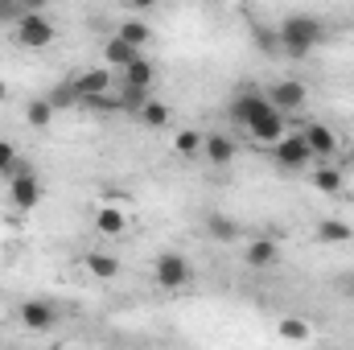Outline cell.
Wrapping results in <instances>:
<instances>
[{"label":"cell","instance_id":"1","mask_svg":"<svg viewBox=\"0 0 354 350\" xmlns=\"http://www.w3.org/2000/svg\"><path fill=\"white\" fill-rule=\"evenodd\" d=\"M276 37H280V54H288V58H309V54L326 42V21L313 17V12H288V17L280 21Z\"/></svg>","mask_w":354,"mask_h":350},{"label":"cell","instance_id":"2","mask_svg":"<svg viewBox=\"0 0 354 350\" xmlns=\"http://www.w3.org/2000/svg\"><path fill=\"white\" fill-rule=\"evenodd\" d=\"M54 37H58V29H54L50 12H21V21L12 25V42L21 50H46V46H54Z\"/></svg>","mask_w":354,"mask_h":350},{"label":"cell","instance_id":"3","mask_svg":"<svg viewBox=\"0 0 354 350\" xmlns=\"http://www.w3.org/2000/svg\"><path fill=\"white\" fill-rule=\"evenodd\" d=\"M153 280H157L161 293H181L194 280V264L185 260L181 252H161L157 264H153Z\"/></svg>","mask_w":354,"mask_h":350},{"label":"cell","instance_id":"4","mask_svg":"<svg viewBox=\"0 0 354 350\" xmlns=\"http://www.w3.org/2000/svg\"><path fill=\"white\" fill-rule=\"evenodd\" d=\"M41 194H46V185L37 181V174L29 165H17L8 174V202H12V210H33L41 202Z\"/></svg>","mask_w":354,"mask_h":350},{"label":"cell","instance_id":"5","mask_svg":"<svg viewBox=\"0 0 354 350\" xmlns=\"http://www.w3.org/2000/svg\"><path fill=\"white\" fill-rule=\"evenodd\" d=\"M71 91H75V99L79 103H95V99H107L111 91H115V79H111V66H95V71H83L75 83H71Z\"/></svg>","mask_w":354,"mask_h":350},{"label":"cell","instance_id":"6","mask_svg":"<svg viewBox=\"0 0 354 350\" xmlns=\"http://www.w3.org/2000/svg\"><path fill=\"white\" fill-rule=\"evenodd\" d=\"M272 157H276V165H284V169H305V165L313 161V153H309V145H305L301 132H284V136L272 145Z\"/></svg>","mask_w":354,"mask_h":350},{"label":"cell","instance_id":"7","mask_svg":"<svg viewBox=\"0 0 354 350\" xmlns=\"http://www.w3.org/2000/svg\"><path fill=\"white\" fill-rule=\"evenodd\" d=\"M268 107H272V103H268V91L252 87V83H243V87H239V95H235V103H231V120L248 128L256 116H264Z\"/></svg>","mask_w":354,"mask_h":350},{"label":"cell","instance_id":"8","mask_svg":"<svg viewBox=\"0 0 354 350\" xmlns=\"http://www.w3.org/2000/svg\"><path fill=\"white\" fill-rule=\"evenodd\" d=\"M305 99H309V87H305L301 79H280L276 87H268V103H272L276 111H284V116L301 111V107H305Z\"/></svg>","mask_w":354,"mask_h":350},{"label":"cell","instance_id":"9","mask_svg":"<svg viewBox=\"0 0 354 350\" xmlns=\"http://www.w3.org/2000/svg\"><path fill=\"white\" fill-rule=\"evenodd\" d=\"M284 132H288V120H284V111H276V107H268L264 116H256V120L248 124V136H252L256 145H264V149H272Z\"/></svg>","mask_w":354,"mask_h":350},{"label":"cell","instance_id":"10","mask_svg":"<svg viewBox=\"0 0 354 350\" xmlns=\"http://www.w3.org/2000/svg\"><path fill=\"white\" fill-rule=\"evenodd\" d=\"M243 264L248 268H276L280 264V239H268V235H260V239H248L243 243Z\"/></svg>","mask_w":354,"mask_h":350},{"label":"cell","instance_id":"11","mask_svg":"<svg viewBox=\"0 0 354 350\" xmlns=\"http://www.w3.org/2000/svg\"><path fill=\"white\" fill-rule=\"evenodd\" d=\"M17 317H21V326L33 330V334H46V330H54V322H58L54 305H46V301H25V305L17 309Z\"/></svg>","mask_w":354,"mask_h":350},{"label":"cell","instance_id":"12","mask_svg":"<svg viewBox=\"0 0 354 350\" xmlns=\"http://www.w3.org/2000/svg\"><path fill=\"white\" fill-rule=\"evenodd\" d=\"M153 83H157V66H153V58H149V54H140L136 62H128V66L120 71V87L153 91Z\"/></svg>","mask_w":354,"mask_h":350},{"label":"cell","instance_id":"13","mask_svg":"<svg viewBox=\"0 0 354 350\" xmlns=\"http://www.w3.org/2000/svg\"><path fill=\"white\" fill-rule=\"evenodd\" d=\"M301 136H305V145H309V153H313V157H330V153H338V136H334L322 120H309Z\"/></svg>","mask_w":354,"mask_h":350},{"label":"cell","instance_id":"14","mask_svg":"<svg viewBox=\"0 0 354 350\" xmlns=\"http://www.w3.org/2000/svg\"><path fill=\"white\" fill-rule=\"evenodd\" d=\"M235 153H239V145H235L231 136H223V132L202 136V157H206L210 165H231V161H235Z\"/></svg>","mask_w":354,"mask_h":350},{"label":"cell","instance_id":"15","mask_svg":"<svg viewBox=\"0 0 354 350\" xmlns=\"http://www.w3.org/2000/svg\"><path fill=\"white\" fill-rule=\"evenodd\" d=\"M140 54H145V50H136V46H132V42H124L120 33H115V37H107V46H103V62H107L111 71H124V66H128V62H136Z\"/></svg>","mask_w":354,"mask_h":350},{"label":"cell","instance_id":"16","mask_svg":"<svg viewBox=\"0 0 354 350\" xmlns=\"http://www.w3.org/2000/svg\"><path fill=\"white\" fill-rule=\"evenodd\" d=\"M83 268H87L95 280H115L120 276V260L111 252H87L83 256Z\"/></svg>","mask_w":354,"mask_h":350},{"label":"cell","instance_id":"17","mask_svg":"<svg viewBox=\"0 0 354 350\" xmlns=\"http://www.w3.org/2000/svg\"><path fill=\"white\" fill-rule=\"evenodd\" d=\"M206 235L214 243H239V223L227 214H206Z\"/></svg>","mask_w":354,"mask_h":350},{"label":"cell","instance_id":"18","mask_svg":"<svg viewBox=\"0 0 354 350\" xmlns=\"http://www.w3.org/2000/svg\"><path fill=\"white\" fill-rule=\"evenodd\" d=\"M124 42H132L136 50H149L153 46V25L149 21H120V29H115Z\"/></svg>","mask_w":354,"mask_h":350},{"label":"cell","instance_id":"19","mask_svg":"<svg viewBox=\"0 0 354 350\" xmlns=\"http://www.w3.org/2000/svg\"><path fill=\"white\" fill-rule=\"evenodd\" d=\"M136 116H140V124H145V128H153V132H157V128H169V107H165L161 99H153V95L140 103V111H136Z\"/></svg>","mask_w":354,"mask_h":350},{"label":"cell","instance_id":"20","mask_svg":"<svg viewBox=\"0 0 354 350\" xmlns=\"http://www.w3.org/2000/svg\"><path fill=\"white\" fill-rule=\"evenodd\" d=\"M95 231H99V235H124V231H128V214L115 210V206H103V210L95 214Z\"/></svg>","mask_w":354,"mask_h":350},{"label":"cell","instance_id":"21","mask_svg":"<svg viewBox=\"0 0 354 350\" xmlns=\"http://www.w3.org/2000/svg\"><path fill=\"white\" fill-rule=\"evenodd\" d=\"M317 239H322V243H351L354 231H351L346 219H322V223H317Z\"/></svg>","mask_w":354,"mask_h":350},{"label":"cell","instance_id":"22","mask_svg":"<svg viewBox=\"0 0 354 350\" xmlns=\"http://www.w3.org/2000/svg\"><path fill=\"white\" fill-rule=\"evenodd\" d=\"M276 338H280V342H309V338H313V326L301 322V317H280Z\"/></svg>","mask_w":354,"mask_h":350},{"label":"cell","instance_id":"23","mask_svg":"<svg viewBox=\"0 0 354 350\" xmlns=\"http://www.w3.org/2000/svg\"><path fill=\"white\" fill-rule=\"evenodd\" d=\"M50 120H54V103H50V99H29L25 124H29V128H50Z\"/></svg>","mask_w":354,"mask_h":350},{"label":"cell","instance_id":"24","mask_svg":"<svg viewBox=\"0 0 354 350\" xmlns=\"http://www.w3.org/2000/svg\"><path fill=\"white\" fill-rule=\"evenodd\" d=\"M174 153L177 157H185V161H194V157H202V132H177L174 136Z\"/></svg>","mask_w":354,"mask_h":350},{"label":"cell","instance_id":"25","mask_svg":"<svg viewBox=\"0 0 354 350\" xmlns=\"http://www.w3.org/2000/svg\"><path fill=\"white\" fill-rule=\"evenodd\" d=\"M309 181H313L322 194H338V190H342V174H338V169H317Z\"/></svg>","mask_w":354,"mask_h":350},{"label":"cell","instance_id":"26","mask_svg":"<svg viewBox=\"0 0 354 350\" xmlns=\"http://www.w3.org/2000/svg\"><path fill=\"white\" fill-rule=\"evenodd\" d=\"M21 12H25V0H0V25H17L21 21Z\"/></svg>","mask_w":354,"mask_h":350},{"label":"cell","instance_id":"27","mask_svg":"<svg viewBox=\"0 0 354 350\" xmlns=\"http://www.w3.org/2000/svg\"><path fill=\"white\" fill-rule=\"evenodd\" d=\"M17 165H21V161H17V153H12V145H8V140H0V174L8 177L12 169H17Z\"/></svg>","mask_w":354,"mask_h":350},{"label":"cell","instance_id":"28","mask_svg":"<svg viewBox=\"0 0 354 350\" xmlns=\"http://www.w3.org/2000/svg\"><path fill=\"white\" fill-rule=\"evenodd\" d=\"M128 4H132V8H136V12H153V8H157V4H161V0H128Z\"/></svg>","mask_w":354,"mask_h":350},{"label":"cell","instance_id":"29","mask_svg":"<svg viewBox=\"0 0 354 350\" xmlns=\"http://www.w3.org/2000/svg\"><path fill=\"white\" fill-rule=\"evenodd\" d=\"M50 8V0H25V12H46Z\"/></svg>","mask_w":354,"mask_h":350},{"label":"cell","instance_id":"30","mask_svg":"<svg viewBox=\"0 0 354 350\" xmlns=\"http://www.w3.org/2000/svg\"><path fill=\"white\" fill-rule=\"evenodd\" d=\"M4 95H8V87H4V83H0V103H4Z\"/></svg>","mask_w":354,"mask_h":350},{"label":"cell","instance_id":"31","mask_svg":"<svg viewBox=\"0 0 354 350\" xmlns=\"http://www.w3.org/2000/svg\"><path fill=\"white\" fill-rule=\"evenodd\" d=\"M210 4H235V0H210Z\"/></svg>","mask_w":354,"mask_h":350}]
</instances>
